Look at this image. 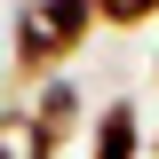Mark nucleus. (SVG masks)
I'll return each instance as SVG.
<instances>
[{"instance_id":"3","label":"nucleus","mask_w":159,"mask_h":159,"mask_svg":"<svg viewBox=\"0 0 159 159\" xmlns=\"http://www.w3.org/2000/svg\"><path fill=\"white\" fill-rule=\"evenodd\" d=\"M24 111H32V127H40V135H48V143L64 151V143L80 135V119H88V103H80V88H72V80H40V96L24 103Z\"/></svg>"},{"instance_id":"4","label":"nucleus","mask_w":159,"mask_h":159,"mask_svg":"<svg viewBox=\"0 0 159 159\" xmlns=\"http://www.w3.org/2000/svg\"><path fill=\"white\" fill-rule=\"evenodd\" d=\"M0 159H56V143L32 127V111H24V103H8V111H0Z\"/></svg>"},{"instance_id":"7","label":"nucleus","mask_w":159,"mask_h":159,"mask_svg":"<svg viewBox=\"0 0 159 159\" xmlns=\"http://www.w3.org/2000/svg\"><path fill=\"white\" fill-rule=\"evenodd\" d=\"M151 72H159V56H151Z\"/></svg>"},{"instance_id":"5","label":"nucleus","mask_w":159,"mask_h":159,"mask_svg":"<svg viewBox=\"0 0 159 159\" xmlns=\"http://www.w3.org/2000/svg\"><path fill=\"white\" fill-rule=\"evenodd\" d=\"M151 16H159V0H96V24H111V32H135Z\"/></svg>"},{"instance_id":"2","label":"nucleus","mask_w":159,"mask_h":159,"mask_svg":"<svg viewBox=\"0 0 159 159\" xmlns=\"http://www.w3.org/2000/svg\"><path fill=\"white\" fill-rule=\"evenodd\" d=\"M151 143H143V103L135 96H111L96 111V135H88V159H143Z\"/></svg>"},{"instance_id":"6","label":"nucleus","mask_w":159,"mask_h":159,"mask_svg":"<svg viewBox=\"0 0 159 159\" xmlns=\"http://www.w3.org/2000/svg\"><path fill=\"white\" fill-rule=\"evenodd\" d=\"M151 151H159V135H151Z\"/></svg>"},{"instance_id":"1","label":"nucleus","mask_w":159,"mask_h":159,"mask_svg":"<svg viewBox=\"0 0 159 159\" xmlns=\"http://www.w3.org/2000/svg\"><path fill=\"white\" fill-rule=\"evenodd\" d=\"M88 32H96V0H32V8H16L8 56H16L24 80H40V72H56V64H72L88 48Z\"/></svg>"}]
</instances>
